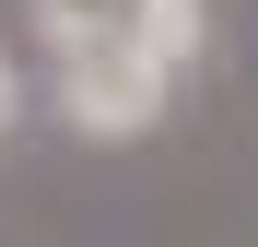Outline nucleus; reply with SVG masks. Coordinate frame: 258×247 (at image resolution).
<instances>
[{"instance_id":"nucleus-1","label":"nucleus","mask_w":258,"mask_h":247,"mask_svg":"<svg viewBox=\"0 0 258 247\" xmlns=\"http://www.w3.org/2000/svg\"><path fill=\"white\" fill-rule=\"evenodd\" d=\"M24 24H35V47L47 59H106V47H141L164 71H200L211 47V0H24Z\"/></svg>"},{"instance_id":"nucleus-2","label":"nucleus","mask_w":258,"mask_h":247,"mask_svg":"<svg viewBox=\"0 0 258 247\" xmlns=\"http://www.w3.org/2000/svg\"><path fill=\"white\" fill-rule=\"evenodd\" d=\"M47 106H59V130H71V141L129 153V141H153L164 118H176V71H164V59H141V47H106V59H47Z\"/></svg>"},{"instance_id":"nucleus-3","label":"nucleus","mask_w":258,"mask_h":247,"mask_svg":"<svg viewBox=\"0 0 258 247\" xmlns=\"http://www.w3.org/2000/svg\"><path fill=\"white\" fill-rule=\"evenodd\" d=\"M12 118H24V71H12V47H0V141H12Z\"/></svg>"}]
</instances>
